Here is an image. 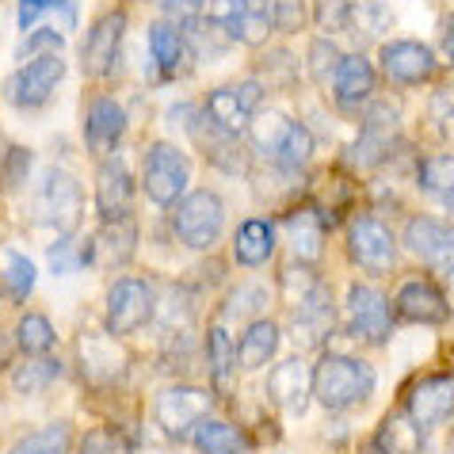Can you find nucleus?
Returning a JSON list of instances; mask_svg holds the SVG:
<instances>
[{
    "mask_svg": "<svg viewBox=\"0 0 454 454\" xmlns=\"http://www.w3.org/2000/svg\"><path fill=\"white\" fill-rule=\"evenodd\" d=\"M374 389V371L363 359L348 356H325L313 367V397L325 409H351L363 405Z\"/></svg>",
    "mask_w": 454,
    "mask_h": 454,
    "instance_id": "f257e3e1",
    "label": "nucleus"
},
{
    "mask_svg": "<svg viewBox=\"0 0 454 454\" xmlns=\"http://www.w3.org/2000/svg\"><path fill=\"white\" fill-rule=\"evenodd\" d=\"M81 218H84L81 184L61 168H46L39 192H35V222L54 230L58 237H69V233H77Z\"/></svg>",
    "mask_w": 454,
    "mask_h": 454,
    "instance_id": "f03ea898",
    "label": "nucleus"
},
{
    "mask_svg": "<svg viewBox=\"0 0 454 454\" xmlns=\"http://www.w3.org/2000/svg\"><path fill=\"white\" fill-rule=\"evenodd\" d=\"M222 225H225V207L214 192H192L184 203H176L172 230L187 248L207 252L222 237Z\"/></svg>",
    "mask_w": 454,
    "mask_h": 454,
    "instance_id": "7ed1b4c3",
    "label": "nucleus"
},
{
    "mask_svg": "<svg viewBox=\"0 0 454 454\" xmlns=\"http://www.w3.org/2000/svg\"><path fill=\"white\" fill-rule=\"evenodd\" d=\"M192 180V160L184 157L180 145L172 142H153L145 153V195L157 207H172L180 203L184 187Z\"/></svg>",
    "mask_w": 454,
    "mask_h": 454,
    "instance_id": "20e7f679",
    "label": "nucleus"
},
{
    "mask_svg": "<svg viewBox=\"0 0 454 454\" xmlns=\"http://www.w3.org/2000/svg\"><path fill=\"white\" fill-rule=\"evenodd\" d=\"M157 309V294L153 286L137 275H122V279L107 290V333L111 336H126L137 333L142 325H149Z\"/></svg>",
    "mask_w": 454,
    "mask_h": 454,
    "instance_id": "39448f33",
    "label": "nucleus"
},
{
    "mask_svg": "<svg viewBox=\"0 0 454 454\" xmlns=\"http://www.w3.org/2000/svg\"><path fill=\"white\" fill-rule=\"evenodd\" d=\"M405 248L432 271H454V225L432 214H416L405 222Z\"/></svg>",
    "mask_w": 454,
    "mask_h": 454,
    "instance_id": "423d86ee",
    "label": "nucleus"
},
{
    "mask_svg": "<svg viewBox=\"0 0 454 454\" xmlns=\"http://www.w3.org/2000/svg\"><path fill=\"white\" fill-rule=\"evenodd\" d=\"M210 20L222 23V27L245 46H263L275 31L271 0H214Z\"/></svg>",
    "mask_w": 454,
    "mask_h": 454,
    "instance_id": "0eeeda50",
    "label": "nucleus"
},
{
    "mask_svg": "<svg viewBox=\"0 0 454 454\" xmlns=\"http://www.w3.org/2000/svg\"><path fill=\"white\" fill-rule=\"evenodd\" d=\"M348 252H351V260L371 275H386L397 263V241H394V233H389V225L378 222V218H356L351 222Z\"/></svg>",
    "mask_w": 454,
    "mask_h": 454,
    "instance_id": "6e6552de",
    "label": "nucleus"
},
{
    "mask_svg": "<svg viewBox=\"0 0 454 454\" xmlns=\"http://www.w3.org/2000/svg\"><path fill=\"white\" fill-rule=\"evenodd\" d=\"M260 142L275 157V165L286 168V172L306 168L309 157H313V134L301 122L283 119V115H268L260 122Z\"/></svg>",
    "mask_w": 454,
    "mask_h": 454,
    "instance_id": "1a4fd4ad",
    "label": "nucleus"
},
{
    "mask_svg": "<svg viewBox=\"0 0 454 454\" xmlns=\"http://www.w3.org/2000/svg\"><path fill=\"white\" fill-rule=\"evenodd\" d=\"M348 317H351V333L367 344H386L394 333V309L382 290H374L367 283H351L348 286Z\"/></svg>",
    "mask_w": 454,
    "mask_h": 454,
    "instance_id": "9d476101",
    "label": "nucleus"
},
{
    "mask_svg": "<svg viewBox=\"0 0 454 454\" xmlns=\"http://www.w3.org/2000/svg\"><path fill=\"white\" fill-rule=\"evenodd\" d=\"M66 77V61L58 54H43V58H31L23 69H16V77L8 81V99L23 111H35L43 107L50 96H54V88L61 84Z\"/></svg>",
    "mask_w": 454,
    "mask_h": 454,
    "instance_id": "9b49d317",
    "label": "nucleus"
},
{
    "mask_svg": "<svg viewBox=\"0 0 454 454\" xmlns=\"http://www.w3.org/2000/svg\"><path fill=\"white\" fill-rule=\"evenodd\" d=\"M210 412V394L207 389H195V386H172L157 397V424L165 427L172 439H184L192 435L203 416Z\"/></svg>",
    "mask_w": 454,
    "mask_h": 454,
    "instance_id": "f8f14e48",
    "label": "nucleus"
},
{
    "mask_svg": "<svg viewBox=\"0 0 454 454\" xmlns=\"http://www.w3.org/2000/svg\"><path fill=\"white\" fill-rule=\"evenodd\" d=\"M122 31H126L122 8L104 12V16L92 23V31H88V39H84V50H81V66H84L88 77H107V73L115 69Z\"/></svg>",
    "mask_w": 454,
    "mask_h": 454,
    "instance_id": "ddd939ff",
    "label": "nucleus"
},
{
    "mask_svg": "<svg viewBox=\"0 0 454 454\" xmlns=\"http://www.w3.org/2000/svg\"><path fill=\"white\" fill-rule=\"evenodd\" d=\"M329 84H333L336 107L344 111V115H356V111L374 96L378 77H374V66L363 54H344Z\"/></svg>",
    "mask_w": 454,
    "mask_h": 454,
    "instance_id": "4468645a",
    "label": "nucleus"
},
{
    "mask_svg": "<svg viewBox=\"0 0 454 454\" xmlns=\"http://www.w3.org/2000/svg\"><path fill=\"white\" fill-rule=\"evenodd\" d=\"M382 73L401 88L424 84V81H432V73H435V54L424 43H412V39L389 43V46H382Z\"/></svg>",
    "mask_w": 454,
    "mask_h": 454,
    "instance_id": "2eb2a0df",
    "label": "nucleus"
},
{
    "mask_svg": "<svg viewBox=\"0 0 454 454\" xmlns=\"http://www.w3.org/2000/svg\"><path fill=\"white\" fill-rule=\"evenodd\" d=\"M268 394H271L275 405H279L283 412H290V416L306 412L309 397H313V367L306 359L279 363V367L271 371V378H268Z\"/></svg>",
    "mask_w": 454,
    "mask_h": 454,
    "instance_id": "dca6fc26",
    "label": "nucleus"
},
{
    "mask_svg": "<svg viewBox=\"0 0 454 454\" xmlns=\"http://www.w3.org/2000/svg\"><path fill=\"white\" fill-rule=\"evenodd\" d=\"M454 412V378H427V382L412 386L409 394V416L420 432L447 424Z\"/></svg>",
    "mask_w": 454,
    "mask_h": 454,
    "instance_id": "f3484780",
    "label": "nucleus"
},
{
    "mask_svg": "<svg viewBox=\"0 0 454 454\" xmlns=\"http://www.w3.org/2000/svg\"><path fill=\"white\" fill-rule=\"evenodd\" d=\"M394 137H397V111H394V104H374L367 111V119H363L356 153H351L356 157V165H363V168L382 165V157H386V149L394 145Z\"/></svg>",
    "mask_w": 454,
    "mask_h": 454,
    "instance_id": "a211bd4d",
    "label": "nucleus"
},
{
    "mask_svg": "<svg viewBox=\"0 0 454 454\" xmlns=\"http://www.w3.org/2000/svg\"><path fill=\"white\" fill-rule=\"evenodd\" d=\"M77 356H81L84 378H88V382H96V386L115 382V378L122 374V367H126L122 348L107 333H84L77 340Z\"/></svg>",
    "mask_w": 454,
    "mask_h": 454,
    "instance_id": "6ab92c4d",
    "label": "nucleus"
},
{
    "mask_svg": "<svg viewBox=\"0 0 454 454\" xmlns=\"http://www.w3.org/2000/svg\"><path fill=\"white\" fill-rule=\"evenodd\" d=\"M130 203H134V176L126 168V160H119V157L104 160L99 184H96V207L104 214V222L130 218Z\"/></svg>",
    "mask_w": 454,
    "mask_h": 454,
    "instance_id": "aec40b11",
    "label": "nucleus"
},
{
    "mask_svg": "<svg viewBox=\"0 0 454 454\" xmlns=\"http://www.w3.org/2000/svg\"><path fill=\"white\" fill-rule=\"evenodd\" d=\"M126 130V111L115 104L111 96H96L88 104V115H84V142L96 157H107L111 149L119 145V137Z\"/></svg>",
    "mask_w": 454,
    "mask_h": 454,
    "instance_id": "412c9836",
    "label": "nucleus"
},
{
    "mask_svg": "<svg viewBox=\"0 0 454 454\" xmlns=\"http://www.w3.org/2000/svg\"><path fill=\"white\" fill-rule=\"evenodd\" d=\"M397 313L412 325H443L447 321V294L427 279H409L397 290Z\"/></svg>",
    "mask_w": 454,
    "mask_h": 454,
    "instance_id": "4be33fe9",
    "label": "nucleus"
},
{
    "mask_svg": "<svg viewBox=\"0 0 454 454\" xmlns=\"http://www.w3.org/2000/svg\"><path fill=\"white\" fill-rule=\"evenodd\" d=\"M333 325H336V309H333L329 286L313 283L306 294H301L298 309H294V336L301 340V344H321V340H329Z\"/></svg>",
    "mask_w": 454,
    "mask_h": 454,
    "instance_id": "5701e85b",
    "label": "nucleus"
},
{
    "mask_svg": "<svg viewBox=\"0 0 454 454\" xmlns=\"http://www.w3.org/2000/svg\"><path fill=\"white\" fill-rule=\"evenodd\" d=\"M187 39H184V27L172 20H157L153 27H149V58H153V69L157 77H180V73L187 69Z\"/></svg>",
    "mask_w": 454,
    "mask_h": 454,
    "instance_id": "b1692460",
    "label": "nucleus"
},
{
    "mask_svg": "<svg viewBox=\"0 0 454 454\" xmlns=\"http://www.w3.org/2000/svg\"><path fill=\"white\" fill-rule=\"evenodd\" d=\"M134 248H137V225L130 218H115L104 222V230L96 233L92 260L99 256V263H107V268H126L134 260Z\"/></svg>",
    "mask_w": 454,
    "mask_h": 454,
    "instance_id": "393cba45",
    "label": "nucleus"
},
{
    "mask_svg": "<svg viewBox=\"0 0 454 454\" xmlns=\"http://www.w3.org/2000/svg\"><path fill=\"white\" fill-rule=\"evenodd\" d=\"M203 115L218 126L222 134H245L248 130V122H252V111L245 107V99L237 88H214V92L207 96V107H203Z\"/></svg>",
    "mask_w": 454,
    "mask_h": 454,
    "instance_id": "a878e982",
    "label": "nucleus"
},
{
    "mask_svg": "<svg viewBox=\"0 0 454 454\" xmlns=\"http://www.w3.org/2000/svg\"><path fill=\"white\" fill-rule=\"evenodd\" d=\"M275 351H279V325L275 321H268V317H256L245 329V336H241V344H237V363H241L245 371H256V367H263Z\"/></svg>",
    "mask_w": 454,
    "mask_h": 454,
    "instance_id": "bb28decb",
    "label": "nucleus"
},
{
    "mask_svg": "<svg viewBox=\"0 0 454 454\" xmlns=\"http://www.w3.org/2000/svg\"><path fill=\"white\" fill-rule=\"evenodd\" d=\"M233 252H237V263H241V268H260V263H268V256L275 252V225L260 222V218L245 222L233 237Z\"/></svg>",
    "mask_w": 454,
    "mask_h": 454,
    "instance_id": "cd10ccee",
    "label": "nucleus"
},
{
    "mask_svg": "<svg viewBox=\"0 0 454 454\" xmlns=\"http://www.w3.org/2000/svg\"><path fill=\"white\" fill-rule=\"evenodd\" d=\"M286 241H290V252H294L301 263H313L321 256V245H325L321 218L313 210H294L286 218Z\"/></svg>",
    "mask_w": 454,
    "mask_h": 454,
    "instance_id": "c85d7f7f",
    "label": "nucleus"
},
{
    "mask_svg": "<svg viewBox=\"0 0 454 454\" xmlns=\"http://www.w3.org/2000/svg\"><path fill=\"white\" fill-rule=\"evenodd\" d=\"M374 450L378 454H420V427L412 424L409 412H394L378 427Z\"/></svg>",
    "mask_w": 454,
    "mask_h": 454,
    "instance_id": "c756f323",
    "label": "nucleus"
},
{
    "mask_svg": "<svg viewBox=\"0 0 454 454\" xmlns=\"http://www.w3.org/2000/svg\"><path fill=\"white\" fill-rule=\"evenodd\" d=\"M184 39H187V50L199 58V61H214V58H222L225 50H230L237 39L230 31L222 27V23H214V20H192L187 23V31H184Z\"/></svg>",
    "mask_w": 454,
    "mask_h": 454,
    "instance_id": "7c9ffc66",
    "label": "nucleus"
},
{
    "mask_svg": "<svg viewBox=\"0 0 454 454\" xmlns=\"http://www.w3.org/2000/svg\"><path fill=\"white\" fill-rule=\"evenodd\" d=\"M195 447L199 454H252L245 435L225 420H203L195 427Z\"/></svg>",
    "mask_w": 454,
    "mask_h": 454,
    "instance_id": "2f4dec72",
    "label": "nucleus"
},
{
    "mask_svg": "<svg viewBox=\"0 0 454 454\" xmlns=\"http://www.w3.org/2000/svg\"><path fill=\"white\" fill-rule=\"evenodd\" d=\"M207 351H210V374H214V386H218L222 394H230L237 348H233L230 333H225V325H210V333H207Z\"/></svg>",
    "mask_w": 454,
    "mask_h": 454,
    "instance_id": "473e14b6",
    "label": "nucleus"
},
{
    "mask_svg": "<svg viewBox=\"0 0 454 454\" xmlns=\"http://www.w3.org/2000/svg\"><path fill=\"white\" fill-rule=\"evenodd\" d=\"M73 447V427L69 424H50L43 432L23 435L8 454H69Z\"/></svg>",
    "mask_w": 454,
    "mask_h": 454,
    "instance_id": "72a5a7b5",
    "label": "nucleus"
},
{
    "mask_svg": "<svg viewBox=\"0 0 454 454\" xmlns=\"http://www.w3.org/2000/svg\"><path fill=\"white\" fill-rule=\"evenodd\" d=\"M58 363L46 359V356H27V363H20L16 371H12V386L20 389V394H39V389H46L50 382L58 378Z\"/></svg>",
    "mask_w": 454,
    "mask_h": 454,
    "instance_id": "f704fd0d",
    "label": "nucleus"
},
{
    "mask_svg": "<svg viewBox=\"0 0 454 454\" xmlns=\"http://www.w3.org/2000/svg\"><path fill=\"white\" fill-rule=\"evenodd\" d=\"M16 344L23 356H46L54 348V325H50L43 313H27L20 325H16Z\"/></svg>",
    "mask_w": 454,
    "mask_h": 454,
    "instance_id": "c9c22d12",
    "label": "nucleus"
},
{
    "mask_svg": "<svg viewBox=\"0 0 454 454\" xmlns=\"http://www.w3.org/2000/svg\"><path fill=\"white\" fill-rule=\"evenodd\" d=\"M46 260H50V268H54L58 275H66V271H73V268H84V263H92V241L77 245V233L58 237V241L50 245Z\"/></svg>",
    "mask_w": 454,
    "mask_h": 454,
    "instance_id": "e433bc0d",
    "label": "nucleus"
},
{
    "mask_svg": "<svg viewBox=\"0 0 454 454\" xmlns=\"http://www.w3.org/2000/svg\"><path fill=\"white\" fill-rule=\"evenodd\" d=\"M420 187L427 195H450L454 192V157L450 153H439V157H427L424 165H420Z\"/></svg>",
    "mask_w": 454,
    "mask_h": 454,
    "instance_id": "4c0bfd02",
    "label": "nucleus"
},
{
    "mask_svg": "<svg viewBox=\"0 0 454 454\" xmlns=\"http://www.w3.org/2000/svg\"><path fill=\"white\" fill-rule=\"evenodd\" d=\"M4 290L12 301H27L35 290V263L27 256H20V252H12L4 263Z\"/></svg>",
    "mask_w": 454,
    "mask_h": 454,
    "instance_id": "58836bf2",
    "label": "nucleus"
},
{
    "mask_svg": "<svg viewBox=\"0 0 454 454\" xmlns=\"http://www.w3.org/2000/svg\"><path fill=\"white\" fill-rule=\"evenodd\" d=\"M271 20H275V31L298 35L309 20V4L306 0H271Z\"/></svg>",
    "mask_w": 454,
    "mask_h": 454,
    "instance_id": "ea45409f",
    "label": "nucleus"
},
{
    "mask_svg": "<svg viewBox=\"0 0 454 454\" xmlns=\"http://www.w3.org/2000/svg\"><path fill=\"white\" fill-rule=\"evenodd\" d=\"M351 23H359L363 35L378 39V35L394 23V12H389L386 4H378V0H371V4H356V8H351Z\"/></svg>",
    "mask_w": 454,
    "mask_h": 454,
    "instance_id": "a19ab883",
    "label": "nucleus"
},
{
    "mask_svg": "<svg viewBox=\"0 0 454 454\" xmlns=\"http://www.w3.org/2000/svg\"><path fill=\"white\" fill-rule=\"evenodd\" d=\"M340 50L333 39H313L309 46V73H313V81H333V73L340 66Z\"/></svg>",
    "mask_w": 454,
    "mask_h": 454,
    "instance_id": "79ce46f5",
    "label": "nucleus"
},
{
    "mask_svg": "<svg viewBox=\"0 0 454 454\" xmlns=\"http://www.w3.org/2000/svg\"><path fill=\"white\" fill-rule=\"evenodd\" d=\"M427 111H432V122L443 130V137H454V84L439 88L432 96V104H427Z\"/></svg>",
    "mask_w": 454,
    "mask_h": 454,
    "instance_id": "37998d69",
    "label": "nucleus"
},
{
    "mask_svg": "<svg viewBox=\"0 0 454 454\" xmlns=\"http://www.w3.org/2000/svg\"><path fill=\"white\" fill-rule=\"evenodd\" d=\"M81 454H130V447H126L115 432H107V427H96V432H88L81 439Z\"/></svg>",
    "mask_w": 454,
    "mask_h": 454,
    "instance_id": "c03bdc74",
    "label": "nucleus"
},
{
    "mask_svg": "<svg viewBox=\"0 0 454 454\" xmlns=\"http://www.w3.org/2000/svg\"><path fill=\"white\" fill-rule=\"evenodd\" d=\"M58 50H61V35L50 31V27H43V31H31L27 43H23L16 54H20V58H43V54H58Z\"/></svg>",
    "mask_w": 454,
    "mask_h": 454,
    "instance_id": "a18cd8bd",
    "label": "nucleus"
},
{
    "mask_svg": "<svg viewBox=\"0 0 454 454\" xmlns=\"http://www.w3.org/2000/svg\"><path fill=\"white\" fill-rule=\"evenodd\" d=\"M207 0H160V12H165V20L180 23V27H187L192 20H199V12H203Z\"/></svg>",
    "mask_w": 454,
    "mask_h": 454,
    "instance_id": "49530a36",
    "label": "nucleus"
},
{
    "mask_svg": "<svg viewBox=\"0 0 454 454\" xmlns=\"http://www.w3.org/2000/svg\"><path fill=\"white\" fill-rule=\"evenodd\" d=\"M27 165H31V153L27 149H12L8 160H4V192L23 184V176H27Z\"/></svg>",
    "mask_w": 454,
    "mask_h": 454,
    "instance_id": "de8ad7c7",
    "label": "nucleus"
},
{
    "mask_svg": "<svg viewBox=\"0 0 454 454\" xmlns=\"http://www.w3.org/2000/svg\"><path fill=\"white\" fill-rule=\"evenodd\" d=\"M46 4L50 0H20V12H16L20 31H35V23L46 20Z\"/></svg>",
    "mask_w": 454,
    "mask_h": 454,
    "instance_id": "09e8293b",
    "label": "nucleus"
},
{
    "mask_svg": "<svg viewBox=\"0 0 454 454\" xmlns=\"http://www.w3.org/2000/svg\"><path fill=\"white\" fill-rule=\"evenodd\" d=\"M443 50H447V58L454 61V16L447 20V27H443Z\"/></svg>",
    "mask_w": 454,
    "mask_h": 454,
    "instance_id": "8fccbe9b",
    "label": "nucleus"
},
{
    "mask_svg": "<svg viewBox=\"0 0 454 454\" xmlns=\"http://www.w3.org/2000/svg\"><path fill=\"white\" fill-rule=\"evenodd\" d=\"M447 306L454 309V271H450V298H447Z\"/></svg>",
    "mask_w": 454,
    "mask_h": 454,
    "instance_id": "3c124183",
    "label": "nucleus"
},
{
    "mask_svg": "<svg viewBox=\"0 0 454 454\" xmlns=\"http://www.w3.org/2000/svg\"><path fill=\"white\" fill-rule=\"evenodd\" d=\"M447 207H450V210H454V192H450V195H447Z\"/></svg>",
    "mask_w": 454,
    "mask_h": 454,
    "instance_id": "603ef678",
    "label": "nucleus"
}]
</instances>
